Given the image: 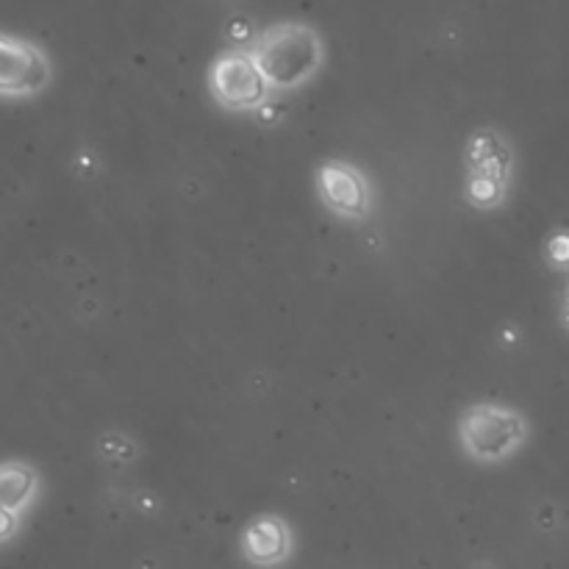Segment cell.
<instances>
[{
	"label": "cell",
	"mask_w": 569,
	"mask_h": 569,
	"mask_svg": "<svg viewBox=\"0 0 569 569\" xmlns=\"http://www.w3.org/2000/svg\"><path fill=\"white\" fill-rule=\"evenodd\" d=\"M270 92H292L317 76L326 59L320 33L306 22H276L248 48Z\"/></svg>",
	"instance_id": "obj_1"
},
{
	"label": "cell",
	"mask_w": 569,
	"mask_h": 569,
	"mask_svg": "<svg viewBox=\"0 0 569 569\" xmlns=\"http://www.w3.org/2000/svg\"><path fill=\"white\" fill-rule=\"evenodd\" d=\"M292 550V537L289 526L278 517H256L242 533V553L250 565L256 567H276L289 559Z\"/></svg>",
	"instance_id": "obj_6"
},
{
	"label": "cell",
	"mask_w": 569,
	"mask_h": 569,
	"mask_svg": "<svg viewBox=\"0 0 569 569\" xmlns=\"http://www.w3.org/2000/svg\"><path fill=\"white\" fill-rule=\"evenodd\" d=\"M567 322H569V295H567Z\"/></svg>",
	"instance_id": "obj_9"
},
{
	"label": "cell",
	"mask_w": 569,
	"mask_h": 569,
	"mask_svg": "<svg viewBox=\"0 0 569 569\" xmlns=\"http://www.w3.org/2000/svg\"><path fill=\"white\" fill-rule=\"evenodd\" d=\"M50 76V59L37 42L0 31V98H33L48 89Z\"/></svg>",
	"instance_id": "obj_4"
},
{
	"label": "cell",
	"mask_w": 569,
	"mask_h": 569,
	"mask_svg": "<svg viewBox=\"0 0 569 569\" xmlns=\"http://www.w3.org/2000/svg\"><path fill=\"white\" fill-rule=\"evenodd\" d=\"M322 200L331 211L342 217H365L370 211V187L365 176L342 161H331L317 176Z\"/></svg>",
	"instance_id": "obj_5"
},
{
	"label": "cell",
	"mask_w": 569,
	"mask_h": 569,
	"mask_svg": "<svg viewBox=\"0 0 569 569\" xmlns=\"http://www.w3.org/2000/svg\"><path fill=\"white\" fill-rule=\"evenodd\" d=\"M459 437L472 459L483 465H498L526 445L528 420L509 406L478 403L461 417Z\"/></svg>",
	"instance_id": "obj_2"
},
{
	"label": "cell",
	"mask_w": 569,
	"mask_h": 569,
	"mask_svg": "<svg viewBox=\"0 0 569 569\" xmlns=\"http://www.w3.org/2000/svg\"><path fill=\"white\" fill-rule=\"evenodd\" d=\"M209 92L222 109L256 111L270 89L248 50H226L209 67Z\"/></svg>",
	"instance_id": "obj_3"
},
{
	"label": "cell",
	"mask_w": 569,
	"mask_h": 569,
	"mask_svg": "<svg viewBox=\"0 0 569 569\" xmlns=\"http://www.w3.org/2000/svg\"><path fill=\"white\" fill-rule=\"evenodd\" d=\"M37 492L39 476L31 465H22V461L0 465V509L22 517L26 509H31V503L37 500Z\"/></svg>",
	"instance_id": "obj_7"
},
{
	"label": "cell",
	"mask_w": 569,
	"mask_h": 569,
	"mask_svg": "<svg viewBox=\"0 0 569 569\" xmlns=\"http://www.w3.org/2000/svg\"><path fill=\"white\" fill-rule=\"evenodd\" d=\"M17 531H20V517L11 515V511H6V509H0V545L9 542Z\"/></svg>",
	"instance_id": "obj_8"
}]
</instances>
